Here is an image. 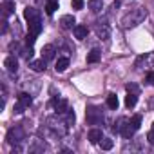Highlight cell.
Listing matches in <instances>:
<instances>
[{
	"instance_id": "cell-5",
	"label": "cell",
	"mask_w": 154,
	"mask_h": 154,
	"mask_svg": "<svg viewBox=\"0 0 154 154\" xmlns=\"http://www.w3.org/2000/svg\"><path fill=\"white\" fill-rule=\"evenodd\" d=\"M24 18L27 22H33V20H38L40 18V11L36 8H26L24 9Z\"/></svg>"
},
{
	"instance_id": "cell-2",
	"label": "cell",
	"mask_w": 154,
	"mask_h": 154,
	"mask_svg": "<svg viewBox=\"0 0 154 154\" xmlns=\"http://www.w3.org/2000/svg\"><path fill=\"white\" fill-rule=\"evenodd\" d=\"M85 118H87V123H91V125H98V123H102V120H103V114H102V111L98 109V107H87V112H85Z\"/></svg>"
},
{
	"instance_id": "cell-8",
	"label": "cell",
	"mask_w": 154,
	"mask_h": 154,
	"mask_svg": "<svg viewBox=\"0 0 154 154\" xmlns=\"http://www.w3.org/2000/svg\"><path fill=\"white\" fill-rule=\"evenodd\" d=\"M4 65H6V69H8L9 72H17V71H18V60H17L15 56H8V58L4 60Z\"/></svg>"
},
{
	"instance_id": "cell-30",
	"label": "cell",
	"mask_w": 154,
	"mask_h": 154,
	"mask_svg": "<svg viewBox=\"0 0 154 154\" xmlns=\"http://www.w3.org/2000/svg\"><path fill=\"white\" fill-rule=\"evenodd\" d=\"M127 91H129V93H136V94H138V87H136L134 84H127Z\"/></svg>"
},
{
	"instance_id": "cell-4",
	"label": "cell",
	"mask_w": 154,
	"mask_h": 154,
	"mask_svg": "<svg viewBox=\"0 0 154 154\" xmlns=\"http://www.w3.org/2000/svg\"><path fill=\"white\" fill-rule=\"evenodd\" d=\"M22 140H24V131H22L20 127L9 129V132H8V141H9V143H18V141H22Z\"/></svg>"
},
{
	"instance_id": "cell-19",
	"label": "cell",
	"mask_w": 154,
	"mask_h": 154,
	"mask_svg": "<svg viewBox=\"0 0 154 154\" xmlns=\"http://www.w3.org/2000/svg\"><path fill=\"white\" fill-rule=\"evenodd\" d=\"M136 103H138V94H136V93H129V94L125 96V105H127L129 109H132Z\"/></svg>"
},
{
	"instance_id": "cell-3",
	"label": "cell",
	"mask_w": 154,
	"mask_h": 154,
	"mask_svg": "<svg viewBox=\"0 0 154 154\" xmlns=\"http://www.w3.org/2000/svg\"><path fill=\"white\" fill-rule=\"evenodd\" d=\"M94 33L98 35V38H100V40H107V38H109V35H111L109 24H107V22L98 20V22L94 24Z\"/></svg>"
},
{
	"instance_id": "cell-27",
	"label": "cell",
	"mask_w": 154,
	"mask_h": 154,
	"mask_svg": "<svg viewBox=\"0 0 154 154\" xmlns=\"http://www.w3.org/2000/svg\"><path fill=\"white\" fill-rule=\"evenodd\" d=\"M74 118H76V116H74V112H72L71 109H67V112H65V123H67V125L74 123Z\"/></svg>"
},
{
	"instance_id": "cell-22",
	"label": "cell",
	"mask_w": 154,
	"mask_h": 154,
	"mask_svg": "<svg viewBox=\"0 0 154 154\" xmlns=\"http://www.w3.org/2000/svg\"><path fill=\"white\" fill-rule=\"evenodd\" d=\"M58 9V0H47V6H45V13L47 15H53L54 11Z\"/></svg>"
},
{
	"instance_id": "cell-29",
	"label": "cell",
	"mask_w": 154,
	"mask_h": 154,
	"mask_svg": "<svg viewBox=\"0 0 154 154\" xmlns=\"http://www.w3.org/2000/svg\"><path fill=\"white\" fill-rule=\"evenodd\" d=\"M71 6H72L74 9H82V8H84V0H72Z\"/></svg>"
},
{
	"instance_id": "cell-1",
	"label": "cell",
	"mask_w": 154,
	"mask_h": 154,
	"mask_svg": "<svg viewBox=\"0 0 154 154\" xmlns=\"http://www.w3.org/2000/svg\"><path fill=\"white\" fill-rule=\"evenodd\" d=\"M145 18H147V11H145L143 8H134V9H131V11L122 18V27H125V29L136 27V26H140Z\"/></svg>"
},
{
	"instance_id": "cell-10",
	"label": "cell",
	"mask_w": 154,
	"mask_h": 154,
	"mask_svg": "<svg viewBox=\"0 0 154 154\" xmlns=\"http://www.w3.org/2000/svg\"><path fill=\"white\" fill-rule=\"evenodd\" d=\"M87 33H89L87 26H74V36L78 38V40H84V38H87Z\"/></svg>"
},
{
	"instance_id": "cell-20",
	"label": "cell",
	"mask_w": 154,
	"mask_h": 154,
	"mask_svg": "<svg viewBox=\"0 0 154 154\" xmlns=\"http://www.w3.org/2000/svg\"><path fill=\"white\" fill-rule=\"evenodd\" d=\"M100 56H102V53H100L98 49H93V51L87 54V63H96V62H100Z\"/></svg>"
},
{
	"instance_id": "cell-9",
	"label": "cell",
	"mask_w": 154,
	"mask_h": 154,
	"mask_svg": "<svg viewBox=\"0 0 154 154\" xmlns=\"http://www.w3.org/2000/svg\"><path fill=\"white\" fill-rule=\"evenodd\" d=\"M51 103L54 105L56 112H60V114L67 112V102H65V100H60V98H53V102H51Z\"/></svg>"
},
{
	"instance_id": "cell-32",
	"label": "cell",
	"mask_w": 154,
	"mask_h": 154,
	"mask_svg": "<svg viewBox=\"0 0 154 154\" xmlns=\"http://www.w3.org/2000/svg\"><path fill=\"white\" fill-rule=\"evenodd\" d=\"M24 109H26V107H24L22 103H17V105H15V112H18V114H20V112H24Z\"/></svg>"
},
{
	"instance_id": "cell-23",
	"label": "cell",
	"mask_w": 154,
	"mask_h": 154,
	"mask_svg": "<svg viewBox=\"0 0 154 154\" xmlns=\"http://www.w3.org/2000/svg\"><path fill=\"white\" fill-rule=\"evenodd\" d=\"M118 105H120L118 96H116V94H109V96H107V107H109V109H118Z\"/></svg>"
},
{
	"instance_id": "cell-34",
	"label": "cell",
	"mask_w": 154,
	"mask_h": 154,
	"mask_svg": "<svg viewBox=\"0 0 154 154\" xmlns=\"http://www.w3.org/2000/svg\"><path fill=\"white\" fill-rule=\"evenodd\" d=\"M2 24H4V26H2V33H6V31H8V20H4Z\"/></svg>"
},
{
	"instance_id": "cell-33",
	"label": "cell",
	"mask_w": 154,
	"mask_h": 154,
	"mask_svg": "<svg viewBox=\"0 0 154 154\" xmlns=\"http://www.w3.org/2000/svg\"><path fill=\"white\" fill-rule=\"evenodd\" d=\"M147 140H149V143H152V145H154V131H150V132L147 134Z\"/></svg>"
},
{
	"instance_id": "cell-21",
	"label": "cell",
	"mask_w": 154,
	"mask_h": 154,
	"mask_svg": "<svg viewBox=\"0 0 154 154\" xmlns=\"http://www.w3.org/2000/svg\"><path fill=\"white\" fill-rule=\"evenodd\" d=\"M102 8H103V2H102V0H89V9H91L93 13L102 11Z\"/></svg>"
},
{
	"instance_id": "cell-11",
	"label": "cell",
	"mask_w": 154,
	"mask_h": 154,
	"mask_svg": "<svg viewBox=\"0 0 154 154\" xmlns=\"http://www.w3.org/2000/svg\"><path fill=\"white\" fill-rule=\"evenodd\" d=\"M102 138H103L102 129H91V131H89V141H91V143H100Z\"/></svg>"
},
{
	"instance_id": "cell-7",
	"label": "cell",
	"mask_w": 154,
	"mask_h": 154,
	"mask_svg": "<svg viewBox=\"0 0 154 154\" xmlns=\"http://www.w3.org/2000/svg\"><path fill=\"white\" fill-rule=\"evenodd\" d=\"M54 54H56L54 45H44V47H42V58H44L45 62L53 60V58H54Z\"/></svg>"
},
{
	"instance_id": "cell-28",
	"label": "cell",
	"mask_w": 154,
	"mask_h": 154,
	"mask_svg": "<svg viewBox=\"0 0 154 154\" xmlns=\"http://www.w3.org/2000/svg\"><path fill=\"white\" fill-rule=\"evenodd\" d=\"M35 40H36V35H33V33H27V36H26V45H33L35 44Z\"/></svg>"
},
{
	"instance_id": "cell-26",
	"label": "cell",
	"mask_w": 154,
	"mask_h": 154,
	"mask_svg": "<svg viewBox=\"0 0 154 154\" xmlns=\"http://www.w3.org/2000/svg\"><path fill=\"white\" fill-rule=\"evenodd\" d=\"M129 123H131V125H132V127H134V129L138 131V129H140V125H141V116H140V114L132 116V120H131Z\"/></svg>"
},
{
	"instance_id": "cell-17",
	"label": "cell",
	"mask_w": 154,
	"mask_h": 154,
	"mask_svg": "<svg viewBox=\"0 0 154 154\" xmlns=\"http://www.w3.org/2000/svg\"><path fill=\"white\" fill-rule=\"evenodd\" d=\"M67 67H69V58H58V60H56V65H54V69H56L58 72H63Z\"/></svg>"
},
{
	"instance_id": "cell-6",
	"label": "cell",
	"mask_w": 154,
	"mask_h": 154,
	"mask_svg": "<svg viewBox=\"0 0 154 154\" xmlns=\"http://www.w3.org/2000/svg\"><path fill=\"white\" fill-rule=\"evenodd\" d=\"M74 24H76V20H74L72 15H63V17L60 18V26H62L63 29H74Z\"/></svg>"
},
{
	"instance_id": "cell-16",
	"label": "cell",
	"mask_w": 154,
	"mask_h": 154,
	"mask_svg": "<svg viewBox=\"0 0 154 154\" xmlns=\"http://www.w3.org/2000/svg\"><path fill=\"white\" fill-rule=\"evenodd\" d=\"M40 31H42V22H40V18L29 22V33H33V35H40Z\"/></svg>"
},
{
	"instance_id": "cell-35",
	"label": "cell",
	"mask_w": 154,
	"mask_h": 154,
	"mask_svg": "<svg viewBox=\"0 0 154 154\" xmlns=\"http://www.w3.org/2000/svg\"><path fill=\"white\" fill-rule=\"evenodd\" d=\"M152 131H154V123H152Z\"/></svg>"
},
{
	"instance_id": "cell-24",
	"label": "cell",
	"mask_w": 154,
	"mask_h": 154,
	"mask_svg": "<svg viewBox=\"0 0 154 154\" xmlns=\"http://www.w3.org/2000/svg\"><path fill=\"white\" fill-rule=\"evenodd\" d=\"M100 145H102V149H103V150H111V149H112V145H114V141H112V140H109V138H102V140H100Z\"/></svg>"
},
{
	"instance_id": "cell-15",
	"label": "cell",
	"mask_w": 154,
	"mask_h": 154,
	"mask_svg": "<svg viewBox=\"0 0 154 154\" xmlns=\"http://www.w3.org/2000/svg\"><path fill=\"white\" fill-rule=\"evenodd\" d=\"M2 9H4V15L6 17L13 15L15 13V2H13V0H6V2L2 4Z\"/></svg>"
},
{
	"instance_id": "cell-13",
	"label": "cell",
	"mask_w": 154,
	"mask_h": 154,
	"mask_svg": "<svg viewBox=\"0 0 154 154\" xmlns=\"http://www.w3.org/2000/svg\"><path fill=\"white\" fill-rule=\"evenodd\" d=\"M134 132H136V129H134V127H132V125H131V123L127 122V123H125V127L122 129V132H120V134H122V136H123L125 140H131Z\"/></svg>"
},
{
	"instance_id": "cell-14",
	"label": "cell",
	"mask_w": 154,
	"mask_h": 154,
	"mask_svg": "<svg viewBox=\"0 0 154 154\" xmlns=\"http://www.w3.org/2000/svg\"><path fill=\"white\" fill-rule=\"evenodd\" d=\"M31 69L36 71V72L45 71V60H44V58H40V60H33V62H31Z\"/></svg>"
},
{
	"instance_id": "cell-18",
	"label": "cell",
	"mask_w": 154,
	"mask_h": 154,
	"mask_svg": "<svg viewBox=\"0 0 154 154\" xmlns=\"http://www.w3.org/2000/svg\"><path fill=\"white\" fill-rule=\"evenodd\" d=\"M18 103H22L24 107H29V105L33 103L31 94H27V93H20V94H18Z\"/></svg>"
},
{
	"instance_id": "cell-12",
	"label": "cell",
	"mask_w": 154,
	"mask_h": 154,
	"mask_svg": "<svg viewBox=\"0 0 154 154\" xmlns=\"http://www.w3.org/2000/svg\"><path fill=\"white\" fill-rule=\"evenodd\" d=\"M152 60H154V53H147L145 56H140V58H138L136 67H140V69H141V65H143V63H145V65H149Z\"/></svg>"
},
{
	"instance_id": "cell-31",
	"label": "cell",
	"mask_w": 154,
	"mask_h": 154,
	"mask_svg": "<svg viewBox=\"0 0 154 154\" xmlns=\"http://www.w3.org/2000/svg\"><path fill=\"white\" fill-rule=\"evenodd\" d=\"M147 80H149L150 85H154V71H150V72L147 74Z\"/></svg>"
},
{
	"instance_id": "cell-25",
	"label": "cell",
	"mask_w": 154,
	"mask_h": 154,
	"mask_svg": "<svg viewBox=\"0 0 154 154\" xmlns=\"http://www.w3.org/2000/svg\"><path fill=\"white\" fill-rule=\"evenodd\" d=\"M127 122H129L127 118H120V120H118V123H114L112 131H114V132H122V129L125 127V123H127Z\"/></svg>"
}]
</instances>
